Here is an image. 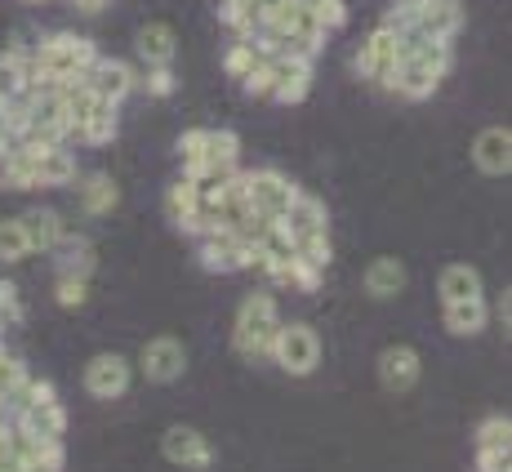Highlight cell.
Wrapping results in <instances>:
<instances>
[{
    "label": "cell",
    "instance_id": "obj_1",
    "mask_svg": "<svg viewBox=\"0 0 512 472\" xmlns=\"http://www.w3.org/2000/svg\"><path fill=\"white\" fill-rule=\"evenodd\" d=\"M277 326H281V312H277V299L268 290H254L241 299L236 308V326H232V348L241 357H268L272 352V339H277Z\"/></svg>",
    "mask_w": 512,
    "mask_h": 472
},
{
    "label": "cell",
    "instance_id": "obj_2",
    "mask_svg": "<svg viewBox=\"0 0 512 472\" xmlns=\"http://www.w3.org/2000/svg\"><path fill=\"white\" fill-rule=\"evenodd\" d=\"M196 241H201L196 245V254H201L205 272H245V268L259 272V263H263L259 245L241 241L232 228H210L205 236H196Z\"/></svg>",
    "mask_w": 512,
    "mask_h": 472
},
{
    "label": "cell",
    "instance_id": "obj_3",
    "mask_svg": "<svg viewBox=\"0 0 512 472\" xmlns=\"http://www.w3.org/2000/svg\"><path fill=\"white\" fill-rule=\"evenodd\" d=\"M36 67H45L49 76H85V67L98 58V45L85 41V36H72V32H58V36H45L36 49H27Z\"/></svg>",
    "mask_w": 512,
    "mask_h": 472
},
{
    "label": "cell",
    "instance_id": "obj_4",
    "mask_svg": "<svg viewBox=\"0 0 512 472\" xmlns=\"http://www.w3.org/2000/svg\"><path fill=\"white\" fill-rule=\"evenodd\" d=\"M272 361L285 370V375H312L321 366V334L303 321H290V326H277V339H272Z\"/></svg>",
    "mask_w": 512,
    "mask_h": 472
},
{
    "label": "cell",
    "instance_id": "obj_5",
    "mask_svg": "<svg viewBox=\"0 0 512 472\" xmlns=\"http://www.w3.org/2000/svg\"><path fill=\"white\" fill-rule=\"evenodd\" d=\"M241 179H245L250 205L263 210V214H272V219H281V214L294 205V196L303 192L299 183H290L281 170H241Z\"/></svg>",
    "mask_w": 512,
    "mask_h": 472
},
{
    "label": "cell",
    "instance_id": "obj_6",
    "mask_svg": "<svg viewBox=\"0 0 512 472\" xmlns=\"http://www.w3.org/2000/svg\"><path fill=\"white\" fill-rule=\"evenodd\" d=\"M312 63L308 54H268L272 72V103H303L312 90Z\"/></svg>",
    "mask_w": 512,
    "mask_h": 472
},
{
    "label": "cell",
    "instance_id": "obj_7",
    "mask_svg": "<svg viewBox=\"0 0 512 472\" xmlns=\"http://www.w3.org/2000/svg\"><path fill=\"white\" fill-rule=\"evenodd\" d=\"M130 361L121 357V352H98L90 357V366H85V392H90L94 401H116L130 392Z\"/></svg>",
    "mask_w": 512,
    "mask_h": 472
},
{
    "label": "cell",
    "instance_id": "obj_8",
    "mask_svg": "<svg viewBox=\"0 0 512 472\" xmlns=\"http://www.w3.org/2000/svg\"><path fill=\"white\" fill-rule=\"evenodd\" d=\"M139 370H143L147 383H174V379H183V370H187L183 343L174 339V334H156V339H147L143 352H139Z\"/></svg>",
    "mask_w": 512,
    "mask_h": 472
},
{
    "label": "cell",
    "instance_id": "obj_9",
    "mask_svg": "<svg viewBox=\"0 0 512 472\" xmlns=\"http://www.w3.org/2000/svg\"><path fill=\"white\" fill-rule=\"evenodd\" d=\"M85 85H90L94 94H103V98H112L116 107L125 103L134 90H139V72H134L130 63H121V58H107V54H98L90 67H85V76H81Z\"/></svg>",
    "mask_w": 512,
    "mask_h": 472
},
{
    "label": "cell",
    "instance_id": "obj_10",
    "mask_svg": "<svg viewBox=\"0 0 512 472\" xmlns=\"http://www.w3.org/2000/svg\"><path fill=\"white\" fill-rule=\"evenodd\" d=\"M241 170V139L232 130H210L205 134V156L192 183H223Z\"/></svg>",
    "mask_w": 512,
    "mask_h": 472
},
{
    "label": "cell",
    "instance_id": "obj_11",
    "mask_svg": "<svg viewBox=\"0 0 512 472\" xmlns=\"http://www.w3.org/2000/svg\"><path fill=\"white\" fill-rule=\"evenodd\" d=\"M401 58V41L392 27H379V32H370V41L357 49V76H366V81L383 85V76L397 67Z\"/></svg>",
    "mask_w": 512,
    "mask_h": 472
},
{
    "label": "cell",
    "instance_id": "obj_12",
    "mask_svg": "<svg viewBox=\"0 0 512 472\" xmlns=\"http://www.w3.org/2000/svg\"><path fill=\"white\" fill-rule=\"evenodd\" d=\"M161 455L170 459V464H179V468H210V464H214V446L205 441V432L183 428V424L165 432Z\"/></svg>",
    "mask_w": 512,
    "mask_h": 472
},
{
    "label": "cell",
    "instance_id": "obj_13",
    "mask_svg": "<svg viewBox=\"0 0 512 472\" xmlns=\"http://www.w3.org/2000/svg\"><path fill=\"white\" fill-rule=\"evenodd\" d=\"M472 161H477L481 174H490V179H504L512 170V134L504 125H490V130L477 134V143H472Z\"/></svg>",
    "mask_w": 512,
    "mask_h": 472
},
{
    "label": "cell",
    "instance_id": "obj_14",
    "mask_svg": "<svg viewBox=\"0 0 512 472\" xmlns=\"http://www.w3.org/2000/svg\"><path fill=\"white\" fill-rule=\"evenodd\" d=\"M423 375V361L415 348H406V343H397V348H383L379 357V383L388 392H410Z\"/></svg>",
    "mask_w": 512,
    "mask_h": 472
},
{
    "label": "cell",
    "instance_id": "obj_15",
    "mask_svg": "<svg viewBox=\"0 0 512 472\" xmlns=\"http://www.w3.org/2000/svg\"><path fill=\"white\" fill-rule=\"evenodd\" d=\"M23 432H32V437L41 441H54V437H67V406L63 401H32V406H23L18 415H9Z\"/></svg>",
    "mask_w": 512,
    "mask_h": 472
},
{
    "label": "cell",
    "instance_id": "obj_16",
    "mask_svg": "<svg viewBox=\"0 0 512 472\" xmlns=\"http://www.w3.org/2000/svg\"><path fill=\"white\" fill-rule=\"evenodd\" d=\"M415 27H423V32L437 36V41L455 45V36L464 32V5H459V0H423L415 14Z\"/></svg>",
    "mask_w": 512,
    "mask_h": 472
},
{
    "label": "cell",
    "instance_id": "obj_17",
    "mask_svg": "<svg viewBox=\"0 0 512 472\" xmlns=\"http://www.w3.org/2000/svg\"><path fill=\"white\" fill-rule=\"evenodd\" d=\"M23 232H27V241H32V254H49V250H58V245L72 236V228H67V219L58 210H27L23 219Z\"/></svg>",
    "mask_w": 512,
    "mask_h": 472
},
{
    "label": "cell",
    "instance_id": "obj_18",
    "mask_svg": "<svg viewBox=\"0 0 512 472\" xmlns=\"http://www.w3.org/2000/svg\"><path fill=\"white\" fill-rule=\"evenodd\" d=\"M441 321H446V330H450V334H459V339H472V334H481V330L490 326L486 294H477V299L441 303Z\"/></svg>",
    "mask_w": 512,
    "mask_h": 472
},
{
    "label": "cell",
    "instance_id": "obj_19",
    "mask_svg": "<svg viewBox=\"0 0 512 472\" xmlns=\"http://www.w3.org/2000/svg\"><path fill=\"white\" fill-rule=\"evenodd\" d=\"M134 49H139V58L147 67H170L174 49H179V36H174L170 23H147L139 32V41H134Z\"/></svg>",
    "mask_w": 512,
    "mask_h": 472
},
{
    "label": "cell",
    "instance_id": "obj_20",
    "mask_svg": "<svg viewBox=\"0 0 512 472\" xmlns=\"http://www.w3.org/2000/svg\"><path fill=\"white\" fill-rule=\"evenodd\" d=\"M36 179H41V188H67V183H76V156L67 143L58 147H45V152H36Z\"/></svg>",
    "mask_w": 512,
    "mask_h": 472
},
{
    "label": "cell",
    "instance_id": "obj_21",
    "mask_svg": "<svg viewBox=\"0 0 512 472\" xmlns=\"http://www.w3.org/2000/svg\"><path fill=\"white\" fill-rule=\"evenodd\" d=\"M281 228L290 232V236H303V232H317V228H330V214H326V205L317 201V196H308V192H299L294 196V205L281 214Z\"/></svg>",
    "mask_w": 512,
    "mask_h": 472
},
{
    "label": "cell",
    "instance_id": "obj_22",
    "mask_svg": "<svg viewBox=\"0 0 512 472\" xmlns=\"http://www.w3.org/2000/svg\"><path fill=\"white\" fill-rule=\"evenodd\" d=\"M366 290H370V299H397V294L406 290V263L374 259L366 268Z\"/></svg>",
    "mask_w": 512,
    "mask_h": 472
},
{
    "label": "cell",
    "instance_id": "obj_23",
    "mask_svg": "<svg viewBox=\"0 0 512 472\" xmlns=\"http://www.w3.org/2000/svg\"><path fill=\"white\" fill-rule=\"evenodd\" d=\"M58 277H85L90 281V272H94V263H98V254H94V245L85 241L81 232H72L63 245H58Z\"/></svg>",
    "mask_w": 512,
    "mask_h": 472
},
{
    "label": "cell",
    "instance_id": "obj_24",
    "mask_svg": "<svg viewBox=\"0 0 512 472\" xmlns=\"http://www.w3.org/2000/svg\"><path fill=\"white\" fill-rule=\"evenodd\" d=\"M76 196H81L85 214H112L116 201H121V188H116L107 174H90V179L76 183Z\"/></svg>",
    "mask_w": 512,
    "mask_h": 472
},
{
    "label": "cell",
    "instance_id": "obj_25",
    "mask_svg": "<svg viewBox=\"0 0 512 472\" xmlns=\"http://www.w3.org/2000/svg\"><path fill=\"white\" fill-rule=\"evenodd\" d=\"M441 290V303H455V299H477L481 294V272L468 268V263H450L437 281Z\"/></svg>",
    "mask_w": 512,
    "mask_h": 472
},
{
    "label": "cell",
    "instance_id": "obj_26",
    "mask_svg": "<svg viewBox=\"0 0 512 472\" xmlns=\"http://www.w3.org/2000/svg\"><path fill=\"white\" fill-rule=\"evenodd\" d=\"M23 85H27V49H5L0 54V103L23 94Z\"/></svg>",
    "mask_w": 512,
    "mask_h": 472
},
{
    "label": "cell",
    "instance_id": "obj_27",
    "mask_svg": "<svg viewBox=\"0 0 512 472\" xmlns=\"http://www.w3.org/2000/svg\"><path fill=\"white\" fill-rule=\"evenodd\" d=\"M196 214V183L183 179L179 183H170V192H165V219L174 223V228H183V219H192Z\"/></svg>",
    "mask_w": 512,
    "mask_h": 472
},
{
    "label": "cell",
    "instance_id": "obj_28",
    "mask_svg": "<svg viewBox=\"0 0 512 472\" xmlns=\"http://www.w3.org/2000/svg\"><path fill=\"white\" fill-rule=\"evenodd\" d=\"M321 281H326V268H317V263L299 259V254H294V259H290V268H285L281 277H277V285H290V290H299V294L321 290Z\"/></svg>",
    "mask_w": 512,
    "mask_h": 472
},
{
    "label": "cell",
    "instance_id": "obj_29",
    "mask_svg": "<svg viewBox=\"0 0 512 472\" xmlns=\"http://www.w3.org/2000/svg\"><path fill=\"white\" fill-rule=\"evenodd\" d=\"M23 259H32V241H27L23 223L0 219V263H23Z\"/></svg>",
    "mask_w": 512,
    "mask_h": 472
},
{
    "label": "cell",
    "instance_id": "obj_30",
    "mask_svg": "<svg viewBox=\"0 0 512 472\" xmlns=\"http://www.w3.org/2000/svg\"><path fill=\"white\" fill-rule=\"evenodd\" d=\"M263 58H268V54H263V49L254 45L250 36H236V41H232V49H228V54H223V72L241 81V76L250 72L254 63H263Z\"/></svg>",
    "mask_w": 512,
    "mask_h": 472
},
{
    "label": "cell",
    "instance_id": "obj_31",
    "mask_svg": "<svg viewBox=\"0 0 512 472\" xmlns=\"http://www.w3.org/2000/svg\"><path fill=\"white\" fill-rule=\"evenodd\" d=\"M294 254H299V259H308V263H317V268H330V259H334L330 228H317V232L294 236Z\"/></svg>",
    "mask_w": 512,
    "mask_h": 472
},
{
    "label": "cell",
    "instance_id": "obj_32",
    "mask_svg": "<svg viewBox=\"0 0 512 472\" xmlns=\"http://www.w3.org/2000/svg\"><path fill=\"white\" fill-rule=\"evenodd\" d=\"M512 446V424L508 415H486L477 428V450H508Z\"/></svg>",
    "mask_w": 512,
    "mask_h": 472
},
{
    "label": "cell",
    "instance_id": "obj_33",
    "mask_svg": "<svg viewBox=\"0 0 512 472\" xmlns=\"http://www.w3.org/2000/svg\"><path fill=\"white\" fill-rule=\"evenodd\" d=\"M205 134L210 130H183V139H179V161H183V174L187 179H196V170H201V156H205Z\"/></svg>",
    "mask_w": 512,
    "mask_h": 472
},
{
    "label": "cell",
    "instance_id": "obj_34",
    "mask_svg": "<svg viewBox=\"0 0 512 472\" xmlns=\"http://www.w3.org/2000/svg\"><path fill=\"white\" fill-rule=\"evenodd\" d=\"M54 299H58V308H81V303L90 299V281L85 277H58L54 281Z\"/></svg>",
    "mask_w": 512,
    "mask_h": 472
},
{
    "label": "cell",
    "instance_id": "obj_35",
    "mask_svg": "<svg viewBox=\"0 0 512 472\" xmlns=\"http://www.w3.org/2000/svg\"><path fill=\"white\" fill-rule=\"evenodd\" d=\"M303 5L326 23V32H339V27L348 23V5H343V0H303Z\"/></svg>",
    "mask_w": 512,
    "mask_h": 472
},
{
    "label": "cell",
    "instance_id": "obj_36",
    "mask_svg": "<svg viewBox=\"0 0 512 472\" xmlns=\"http://www.w3.org/2000/svg\"><path fill=\"white\" fill-rule=\"evenodd\" d=\"M419 5H423V0H392L388 14H383V27H392V32L410 27V23H415V14H419Z\"/></svg>",
    "mask_w": 512,
    "mask_h": 472
},
{
    "label": "cell",
    "instance_id": "obj_37",
    "mask_svg": "<svg viewBox=\"0 0 512 472\" xmlns=\"http://www.w3.org/2000/svg\"><path fill=\"white\" fill-rule=\"evenodd\" d=\"M139 81L147 85V94H156V98L174 94V72L170 67H147V76H139Z\"/></svg>",
    "mask_w": 512,
    "mask_h": 472
},
{
    "label": "cell",
    "instance_id": "obj_38",
    "mask_svg": "<svg viewBox=\"0 0 512 472\" xmlns=\"http://www.w3.org/2000/svg\"><path fill=\"white\" fill-rule=\"evenodd\" d=\"M0 317L9 321V326H18L23 321V303H18V285L0 281Z\"/></svg>",
    "mask_w": 512,
    "mask_h": 472
},
{
    "label": "cell",
    "instance_id": "obj_39",
    "mask_svg": "<svg viewBox=\"0 0 512 472\" xmlns=\"http://www.w3.org/2000/svg\"><path fill=\"white\" fill-rule=\"evenodd\" d=\"M477 468L481 472H508L512 468V450H477Z\"/></svg>",
    "mask_w": 512,
    "mask_h": 472
},
{
    "label": "cell",
    "instance_id": "obj_40",
    "mask_svg": "<svg viewBox=\"0 0 512 472\" xmlns=\"http://www.w3.org/2000/svg\"><path fill=\"white\" fill-rule=\"evenodd\" d=\"M103 5H107V0H76V9H81V14H98Z\"/></svg>",
    "mask_w": 512,
    "mask_h": 472
},
{
    "label": "cell",
    "instance_id": "obj_41",
    "mask_svg": "<svg viewBox=\"0 0 512 472\" xmlns=\"http://www.w3.org/2000/svg\"><path fill=\"white\" fill-rule=\"evenodd\" d=\"M36 5H41V0H36Z\"/></svg>",
    "mask_w": 512,
    "mask_h": 472
}]
</instances>
